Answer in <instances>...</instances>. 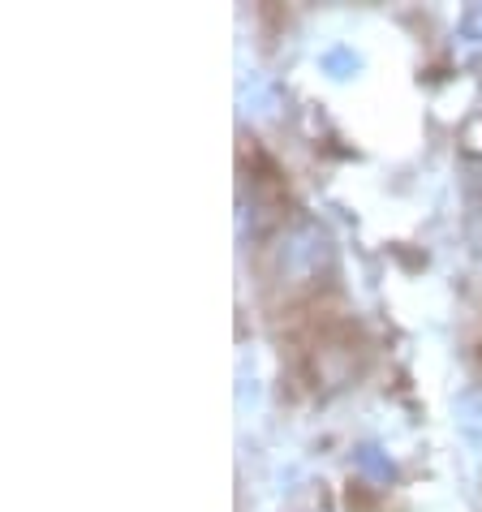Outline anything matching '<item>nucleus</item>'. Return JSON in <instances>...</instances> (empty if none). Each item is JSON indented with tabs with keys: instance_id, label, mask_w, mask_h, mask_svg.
<instances>
[{
	"instance_id": "obj_1",
	"label": "nucleus",
	"mask_w": 482,
	"mask_h": 512,
	"mask_svg": "<svg viewBox=\"0 0 482 512\" xmlns=\"http://www.w3.org/2000/svg\"><path fill=\"white\" fill-rule=\"evenodd\" d=\"M470 362H474V371L482 379V340H474V349H470Z\"/></svg>"
}]
</instances>
